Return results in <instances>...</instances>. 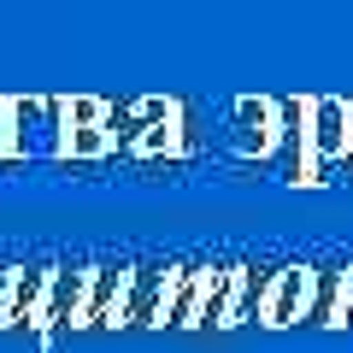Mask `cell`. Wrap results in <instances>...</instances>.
<instances>
[{"label":"cell","instance_id":"6da1fadb","mask_svg":"<svg viewBox=\"0 0 353 353\" xmlns=\"http://www.w3.org/2000/svg\"><path fill=\"white\" fill-rule=\"evenodd\" d=\"M59 159V94H6L0 106V165Z\"/></svg>","mask_w":353,"mask_h":353},{"label":"cell","instance_id":"7a4b0ae2","mask_svg":"<svg viewBox=\"0 0 353 353\" xmlns=\"http://www.w3.org/2000/svg\"><path fill=\"white\" fill-rule=\"evenodd\" d=\"M306 153H312V183H336L353 171V101L347 94H306Z\"/></svg>","mask_w":353,"mask_h":353},{"label":"cell","instance_id":"3957f363","mask_svg":"<svg viewBox=\"0 0 353 353\" xmlns=\"http://www.w3.org/2000/svg\"><path fill=\"white\" fill-rule=\"evenodd\" d=\"M283 141V94H236L230 101V153L241 165L271 171Z\"/></svg>","mask_w":353,"mask_h":353},{"label":"cell","instance_id":"277c9868","mask_svg":"<svg viewBox=\"0 0 353 353\" xmlns=\"http://www.w3.org/2000/svg\"><path fill=\"white\" fill-rule=\"evenodd\" d=\"M194 153H201V118H194L189 101H176V94H171V106H165V112L124 148V159H136V165H153V159L183 165V159H194Z\"/></svg>","mask_w":353,"mask_h":353},{"label":"cell","instance_id":"5b68a950","mask_svg":"<svg viewBox=\"0 0 353 353\" xmlns=\"http://www.w3.org/2000/svg\"><path fill=\"white\" fill-rule=\"evenodd\" d=\"M318 306V265H277L271 283H265V301H259V324L265 330H294L306 324Z\"/></svg>","mask_w":353,"mask_h":353},{"label":"cell","instance_id":"8992f818","mask_svg":"<svg viewBox=\"0 0 353 353\" xmlns=\"http://www.w3.org/2000/svg\"><path fill=\"white\" fill-rule=\"evenodd\" d=\"M83 301H88V265H53L48 294H41V312H36V324H30V336H36L41 347H53L65 330L83 324Z\"/></svg>","mask_w":353,"mask_h":353},{"label":"cell","instance_id":"52a82bcc","mask_svg":"<svg viewBox=\"0 0 353 353\" xmlns=\"http://www.w3.org/2000/svg\"><path fill=\"white\" fill-rule=\"evenodd\" d=\"M130 271L136 265H88V301H83V324L77 330H124Z\"/></svg>","mask_w":353,"mask_h":353},{"label":"cell","instance_id":"ba28073f","mask_svg":"<svg viewBox=\"0 0 353 353\" xmlns=\"http://www.w3.org/2000/svg\"><path fill=\"white\" fill-rule=\"evenodd\" d=\"M53 265H12L6 277V301H0V330H30L41 312V294H48Z\"/></svg>","mask_w":353,"mask_h":353},{"label":"cell","instance_id":"9c48e42d","mask_svg":"<svg viewBox=\"0 0 353 353\" xmlns=\"http://www.w3.org/2000/svg\"><path fill=\"white\" fill-rule=\"evenodd\" d=\"M165 283H171V265H136L130 271V306H124V330H153L165 306Z\"/></svg>","mask_w":353,"mask_h":353},{"label":"cell","instance_id":"30bf717a","mask_svg":"<svg viewBox=\"0 0 353 353\" xmlns=\"http://www.w3.org/2000/svg\"><path fill=\"white\" fill-rule=\"evenodd\" d=\"M312 318L324 330H353V265L341 271H318V306Z\"/></svg>","mask_w":353,"mask_h":353},{"label":"cell","instance_id":"8fae6325","mask_svg":"<svg viewBox=\"0 0 353 353\" xmlns=\"http://www.w3.org/2000/svg\"><path fill=\"white\" fill-rule=\"evenodd\" d=\"M236 271H241V265H206V289H201V330H224V324H230Z\"/></svg>","mask_w":353,"mask_h":353},{"label":"cell","instance_id":"7c38bea8","mask_svg":"<svg viewBox=\"0 0 353 353\" xmlns=\"http://www.w3.org/2000/svg\"><path fill=\"white\" fill-rule=\"evenodd\" d=\"M112 124V101L101 94H59V136L65 130H101Z\"/></svg>","mask_w":353,"mask_h":353},{"label":"cell","instance_id":"4fadbf2b","mask_svg":"<svg viewBox=\"0 0 353 353\" xmlns=\"http://www.w3.org/2000/svg\"><path fill=\"white\" fill-rule=\"evenodd\" d=\"M265 283H271V271H259V265H241L236 271V301H230V324H248V318H259V301H265Z\"/></svg>","mask_w":353,"mask_h":353},{"label":"cell","instance_id":"5bb4252c","mask_svg":"<svg viewBox=\"0 0 353 353\" xmlns=\"http://www.w3.org/2000/svg\"><path fill=\"white\" fill-rule=\"evenodd\" d=\"M6 277H12V265H0V301H6Z\"/></svg>","mask_w":353,"mask_h":353}]
</instances>
